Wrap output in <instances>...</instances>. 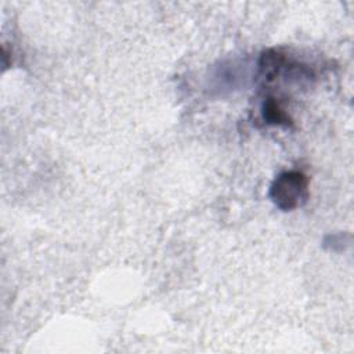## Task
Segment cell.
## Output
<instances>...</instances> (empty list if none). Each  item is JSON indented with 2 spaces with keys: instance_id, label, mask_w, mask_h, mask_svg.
I'll return each mask as SVG.
<instances>
[{
  "instance_id": "6da1fadb",
  "label": "cell",
  "mask_w": 354,
  "mask_h": 354,
  "mask_svg": "<svg viewBox=\"0 0 354 354\" xmlns=\"http://www.w3.org/2000/svg\"><path fill=\"white\" fill-rule=\"evenodd\" d=\"M268 195L278 209L295 210L308 198V177L299 170L283 171L271 183Z\"/></svg>"
},
{
  "instance_id": "7a4b0ae2",
  "label": "cell",
  "mask_w": 354,
  "mask_h": 354,
  "mask_svg": "<svg viewBox=\"0 0 354 354\" xmlns=\"http://www.w3.org/2000/svg\"><path fill=\"white\" fill-rule=\"evenodd\" d=\"M288 59L285 54L275 48H268L261 53L259 59V72L263 80L272 82L277 79L282 68H285Z\"/></svg>"
},
{
  "instance_id": "3957f363",
  "label": "cell",
  "mask_w": 354,
  "mask_h": 354,
  "mask_svg": "<svg viewBox=\"0 0 354 354\" xmlns=\"http://www.w3.org/2000/svg\"><path fill=\"white\" fill-rule=\"evenodd\" d=\"M261 113H263V119L268 124L285 126V127H289L293 124L292 118L281 106V104L272 97H268L267 100H264L263 106H261Z\"/></svg>"
}]
</instances>
